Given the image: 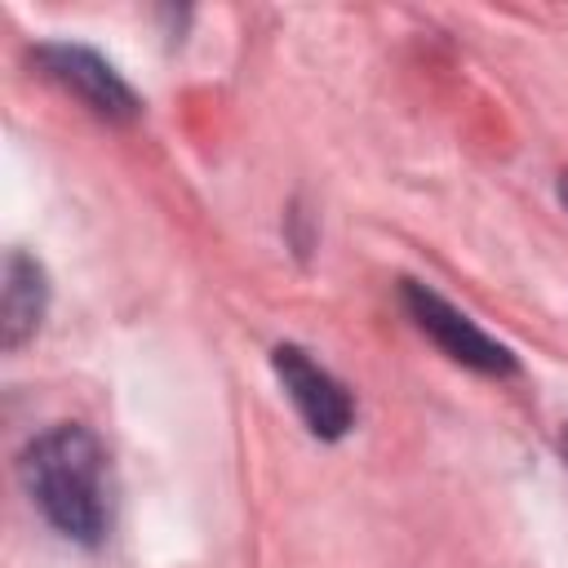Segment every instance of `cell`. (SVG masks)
<instances>
[{
	"mask_svg": "<svg viewBox=\"0 0 568 568\" xmlns=\"http://www.w3.org/2000/svg\"><path fill=\"white\" fill-rule=\"evenodd\" d=\"M271 368L288 395V404L297 408V417L306 422V430L315 439H342L355 422V404L346 395V386L320 368L302 346H275L271 351Z\"/></svg>",
	"mask_w": 568,
	"mask_h": 568,
	"instance_id": "4",
	"label": "cell"
},
{
	"mask_svg": "<svg viewBox=\"0 0 568 568\" xmlns=\"http://www.w3.org/2000/svg\"><path fill=\"white\" fill-rule=\"evenodd\" d=\"M404 306L413 315V324L457 364L475 368V373H488V377H510L519 364L510 355V346H501L497 337H488L466 311H457L453 302H444L435 288L417 284V280H404Z\"/></svg>",
	"mask_w": 568,
	"mask_h": 568,
	"instance_id": "2",
	"label": "cell"
},
{
	"mask_svg": "<svg viewBox=\"0 0 568 568\" xmlns=\"http://www.w3.org/2000/svg\"><path fill=\"white\" fill-rule=\"evenodd\" d=\"M36 62H40V71H44L53 84H62L67 93H75L93 115L115 120V124L138 120V111H142L138 93L129 89V80H124L102 53H93V49H84V44L53 40V44H40V49H36Z\"/></svg>",
	"mask_w": 568,
	"mask_h": 568,
	"instance_id": "3",
	"label": "cell"
},
{
	"mask_svg": "<svg viewBox=\"0 0 568 568\" xmlns=\"http://www.w3.org/2000/svg\"><path fill=\"white\" fill-rule=\"evenodd\" d=\"M44 306H49L44 266L31 253L9 248L4 253V284H0V342H4V351H18L22 342L36 337Z\"/></svg>",
	"mask_w": 568,
	"mask_h": 568,
	"instance_id": "5",
	"label": "cell"
},
{
	"mask_svg": "<svg viewBox=\"0 0 568 568\" xmlns=\"http://www.w3.org/2000/svg\"><path fill=\"white\" fill-rule=\"evenodd\" d=\"M22 488L40 515L71 541L98 546L111 528V462L98 435L80 422L49 426L18 457Z\"/></svg>",
	"mask_w": 568,
	"mask_h": 568,
	"instance_id": "1",
	"label": "cell"
},
{
	"mask_svg": "<svg viewBox=\"0 0 568 568\" xmlns=\"http://www.w3.org/2000/svg\"><path fill=\"white\" fill-rule=\"evenodd\" d=\"M559 457H564V466H568V426L559 430Z\"/></svg>",
	"mask_w": 568,
	"mask_h": 568,
	"instance_id": "6",
	"label": "cell"
},
{
	"mask_svg": "<svg viewBox=\"0 0 568 568\" xmlns=\"http://www.w3.org/2000/svg\"><path fill=\"white\" fill-rule=\"evenodd\" d=\"M559 200H564V209H568V173H559Z\"/></svg>",
	"mask_w": 568,
	"mask_h": 568,
	"instance_id": "7",
	"label": "cell"
}]
</instances>
